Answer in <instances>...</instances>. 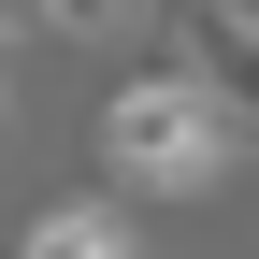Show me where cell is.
Here are the masks:
<instances>
[{"mask_svg":"<svg viewBox=\"0 0 259 259\" xmlns=\"http://www.w3.org/2000/svg\"><path fill=\"white\" fill-rule=\"evenodd\" d=\"M158 44H173V72L259 144V0H173V15H158Z\"/></svg>","mask_w":259,"mask_h":259,"instance_id":"7a4b0ae2","label":"cell"},{"mask_svg":"<svg viewBox=\"0 0 259 259\" xmlns=\"http://www.w3.org/2000/svg\"><path fill=\"white\" fill-rule=\"evenodd\" d=\"M44 29H115V0H29Z\"/></svg>","mask_w":259,"mask_h":259,"instance_id":"277c9868","label":"cell"},{"mask_svg":"<svg viewBox=\"0 0 259 259\" xmlns=\"http://www.w3.org/2000/svg\"><path fill=\"white\" fill-rule=\"evenodd\" d=\"M15 259H130V216H115V202H44Z\"/></svg>","mask_w":259,"mask_h":259,"instance_id":"3957f363","label":"cell"},{"mask_svg":"<svg viewBox=\"0 0 259 259\" xmlns=\"http://www.w3.org/2000/svg\"><path fill=\"white\" fill-rule=\"evenodd\" d=\"M231 158H245V130L216 115L173 58H158V72H130L115 101H101V173L130 187V202H202Z\"/></svg>","mask_w":259,"mask_h":259,"instance_id":"6da1fadb","label":"cell"},{"mask_svg":"<svg viewBox=\"0 0 259 259\" xmlns=\"http://www.w3.org/2000/svg\"><path fill=\"white\" fill-rule=\"evenodd\" d=\"M15 29H29V0H0V115H15Z\"/></svg>","mask_w":259,"mask_h":259,"instance_id":"5b68a950","label":"cell"}]
</instances>
